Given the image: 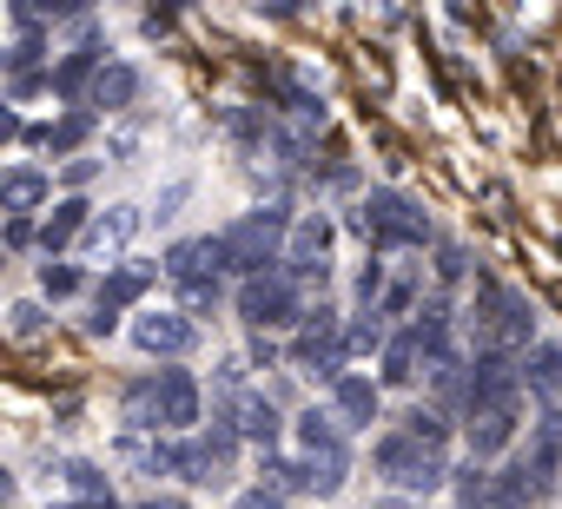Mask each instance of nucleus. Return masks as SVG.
<instances>
[{"instance_id": "obj_1", "label": "nucleus", "mask_w": 562, "mask_h": 509, "mask_svg": "<svg viewBox=\"0 0 562 509\" xmlns=\"http://www.w3.org/2000/svg\"><path fill=\"white\" fill-rule=\"evenodd\" d=\"M470 338H476V358H516V351H529V338H536L529 298L516 285H503V279H483L476 305H470Z\"/></svg>"}, {"instance_id": "obj_2", "label": "nucleus", "mask_w": 562, "mask_h": 509, "mask_svg": "<svg viewBox=\"0 0 562 509\" xmlns=\"http://www.w3.org/2000/svg\"><path fill=\"white\" fill-rule=\"evenodd\" d=\"M285 238H292V212H285V205H258V212L232 218L225 231H212V245H218V272H238V279L271 272V259L285 251Z\"/></svg>"}, {"instance_id": "obj_3", "label": "nucleus", "mask_w": 562, "mask_h": 509, "mask_svg": "<svg viewBox=\"0 0 562 509\" xmlns=\"http://www.w3.org/2000/svg\"><path fill=\"white\" fill-rule=\"evenodd\" d=\"M199 423V377L192 371H153L126 384V430H172L186 437Z\"/></svg>"}, {"instance_id": "obj_4", "label": "nucleus", "mask_w": 562, "mask_h": 509, "mask_svg": "<svg viewBox=\"0 0 562 509\" xmlns=\"http://www.w3.org/2000/svg\"><path fill=\"white\" fill-rule=\"evenodd\" d=\"M299 470H305V489L312 496H338L345 476H351V450H345V423L331 410H305L299 417Z\"/></svg>"}, {"instance_id": "obj_5", "label": "nucleus", "mask_w": 562, "mask_h": 509, "mask_svg": "<svg viewBox=\"0 0 562 509\" xmlns=\"http://www.w3.org/2000/svg\"><path fill=\"white\" fill-rule=\"evenodd\" d=\"M378 476H384L391 489H404V496H430V489L450 483V463H443V450H430V443L391 430V437L378 443Z\"/></svg>"}, {"instance_id": "obj_6", "label": "nucleus", "mask_w": 562, "mask_h": 509, "mask_svg": "<svg viewBox=\"0 0 562 509\" xmlns=\"http://www.w3.org/2000/svg\"><path fill=\"white\" fill-rule=\"evenodd\" d=\"M238 318L251 331H285V325H305V292L292 285V272H258L238 285Z\"/></svg>"}, {"instance_id": "obj_7", "label": "nucleus", "mask_w": 562, "mask_h": 509, "mask_svg": "<svg viewBox=\"0 0 562 509\" xmlns=\"http://www.w3.org/2000/svg\"><path fill=\"white\" fill-rule=\"evenodd\" d=\"M358 231H364L371 245H424V238H430V218H424L404 192H371V199L358 205Z\"/></svg>"}, {"instance_id": "obj_8", "label": "nucleus", "mask_w": 562, "mask_h": 509, "mask_svg": "<svg viewBox=\"0 0 562 509\" xmlns=\"http://www.w3.org/2000/svg\"><path fill=\"white\" fill-rule=\"evenodd\" d=\"M292 251H285V272H292V285L305 292V285H318L325 292V279H331V218L325 212H305L299 225H292V238H285Z\"/></svg>"}, {"instance_id": "obj_9", "label": "nucleus", "mask_w": 562, "mask_h": 509, "mask_svg": "<svg viewBox=\"0 0 562 509\" xmlns=\"http://www.w3.org/2000/svg\"><path fill=\"white\" fill-rule=\"evenodd\" d=\"M153 279H159V265H139V259L113 265V272L100 279V292H93V331H113V325H120V312L146 298V285H153Z\"/></svg>"}, {"instance_id": "obj_10", "label": "nucleus", "mask_w": 562, "mask_h": 509, "mask_svg": "<svg viewBox=\"0 0 562 509\" xmlns=\"http://www.w3.org/2000/svg\"><path fill=\"white\" fill-rule=\"evenodd\" d=\"M516 423H522V397L509 404H476L470 423H463V443H470V463H490L516 443Z\"/></svg>"}, {"instance_id": "obj_11", "label": "nucleus", "mask_w": 562, "mask_h": 509, "mask_svg": "<svg viewBox=\"0 0 562 509\" xmlns=\"http://www.w3.org/2000/svg\"><path fill=\"white\" fill-rule=\"evenodd\" d=\"M516 470L529 476V489H536V496H549V489L562 483V417H555V410H542V417H536L529 450L516 456Z\"/></svg>"}, {"instance_id": "obj_12", "label": "nucleus", "mask_w": 562, "mask_h": 509, "mask_svg": "<svg viewBox=\"0 0 562 509\" xmlns=\"http://www.w3.org/2000/svg\"><path fill=\"white\" fill-rule=\"evenodd\" d=\"M133 344H139L146 358H186V351L199 344V325H192L186 312H139V318H133Z\"/></svg>"}, {"instance_id": "obj_13", "label": "nucleus", "mask_w": 562, "mask_h": 509, "mask_svg": "<svg viewBox=\"0 0 562 509\" xmlns=\"http://www.w3.org/2000/svg\"><path fill=\"white\" fill-rule=\"evenodd\" d=\"M218 423H232L238 443H258V450L278 443V404H271L265 391H232L225 410H218Z\"/></svg>"}, {"instance_id": "obj_14", "label": "nucleus", "mask_w": 562, "mask_h": 509, "mask_svg": "<svg viewBox=\"0 0 562 509\" xmlns=\"http://www.w3.org/2000/svg\"><path fill=\"white\" fill-rule=\"evenodd\" d=\"M331 404H338V423H345V430H364V423H378L384 384H378V377H364V371H345V377L331 384Z\"/></svg>"}, {"instance_id": "obj_15", "label": "nucleus", "mask_w": 562, "mask_h": 509, "mask_svg": "<svg viewBox=\"0 0 562 509\" xmlns=\"http://www.w3.org/2000/svg\"><path fill=\"white\" fill-rule=\"evenodd\" d=\"M166 476H179V483H192V489H212L225 470H218V456L205 450V437H179V443H166Z\"/></svg>"}, {"instance_id": "obj_16", "label": "nucleus", "mask_w": 562, "mask_h": 509, "mask_svg": "<svg viewBox=\"0 0 562 509\" xmlns=\"http://www.w3.org/2000/svg\"><path fill=\"white\" fill-rule=\"evenodd\" d=\"M47 172H34V166H14V172H0V205H8L14 218H27V212H41L47 205Z\"/></svg>"}, {"instance_id": "obj_17", "label": "nucleus", "mask_w": 562, "mask_h": 509, "mask_svg": "<svg viewBox=\"0 0 562 509\" xmlns=\"http://www.w3.org/2000/svg\"><path fill=\"white\" fill-rule=\"evenodd\" d=\"M87 225H93V218H87V199H60V205L41 218V251L54 259V251H67V245H74Z\"/></svg>"}, {"instance_id": "obj_18", "label": "nucleus", "mask_w": 562, "mask_h": 509, "mask_svg": "<svg viewBox=\"0 0 562 509\" xmlns=\"http://www.w3.org/2000/svg\"><path fill=\"white\" fill-rule=\"evenodd\" d=\"M133 100H139V67L113 60V67L93 73V113H120V106H133Z\"/></svg>"}, {"instance_id": "obj_19", "label": "nucleus", "mask_w": 562, "mask_h": 509, "mask_svg": "<svg viewBox=\"0 0 562 509\" xmlns=\"http://www.w3.org/2000/svg\"><path fill=\"white\" fill-rule=\"evenodd\" d=\"M93 120H100L93 106H74V113H60L54 126H27V139H34V146H47V152H74V146L93 133Z\"/></svg>"}, {"instance_id": "obj_20", "label": "nucleus", "mask_w": 562, "mask_h": 509, "mask_svg": "<svg viewBox=\"0 0 562 509\" xmlns=\"http://www.w3.org/2000/svg\"><path fill=\"white\" fill-rule=\"evenodd\" d=\"M522 391L562 397V338H549V344H536V351L522 358Z\"/></svg>"}, {"instance_id": "obj_21", "label": "nucleus", "mask_w": 562, "mask_h": 509, "mask_svg": "<svg viewBox=\"0 0 562 509\" xmlns=\"http://www.w3.org/2000/svg\"><path fill=\"white\" fill-rule=\"evenodd\" d=\"M133 231H139V205H113V212H100V218L87 225V245H93V251H120Z\"/></svg>"}, {"instance_id": "obj_22", "label": "nucleus", "mask_w": 562, "mask_h": 509, "mask_svg": "<svg viewBox=\"0 0 562 509\" xmlns=\"http://www.w3.org/2000/svg\"><path fill=\"white\" fill-rule=\"evenodd\" d=\"M417 371H424V351H417L411 331H397V338L384 344V384H417Z\"/></svg>"}, {"instance_id": "obj_23", "label": "nucleus", "mask_w": 562, "mask_h": 509, "mask_svg": "<svg viewBox=\"0 0 562 509\" xmlns=\"http://www.w3.org/2000/svg\"><path fill=\"white\" fill-rule=\"evenodd\" d=\"M404 437H417V443H430V450L450 456V423H443V410H424V404H417V410L404 417Z\"/></svg>"}, {"instance_id": "obj_24", "label": "nucleus", "mask_w": 562, "mask_h": 509, "mask_svg": "<svg viewBox=\"0 0 562 509\" xmlns=\"http://www.w3.org/2000/svg\"><path fill=\"white\" fill-rule=\"evenodd\" d=\"M67 489L74 502H113V476H100L93 463H67Z\"/></svg>"}, {"instance_id": "obj_25", "label": "nucleus", "mask_w": 562, "mask_h": 509, "mask_svg": "<svg viewBox=\"0 0 562 509\" xmlns=\"http://www.w3.org/2000/svg\"><path fill=\"white\" fill-rule=\"evenodd\" d=\"M93 73H100V60H93V47H80V54H67V60H60V73H54V93H80Z\"/></svg>"}, {"instance_id": "obj_26", "label": "nucleus", "mask_w": 562, "mask_h": 509, "mask_svg": "<svg viewBox=\"0 0 562 509\" xmlns=\"http://www.w3.org/2000/svg\"><path fill=\"white\" fill-rule=\"evenodd\" d=\"M80 285H87L80 265H41V292H47V298H74Z\"/></svg>"}, {"instance_id": "obj_27", "label": "nucleus", "mask_w": 562, "mask_h": 509, "mask_svg": "<svg viewBox=\"0 0 562 509\" xmlns=\"http://www.w3.org/2000/svg\"><path fill=\"white\" fill-rule=\"evenodd\" d=\"M218 292H225L218 279H186V285H179V298H186V312H212V305H218Z\"/></svg>"}, {"instance_id": "obj_28", "label": "nucleus", "mask_w": 562, "mask_h": 509, "mask_svg": "<svg viewBox=\"0 0 562 509\" xmlns=\"http://www.w3.org/2000/svg\"><path fill=\"white\" fill-rule=\"evenodd\" d=\"M8 318H14V331H21V338H34V331H41V325H47V318H41V305H34V298H27V305H14V312H8Z\"/></svg>"}, {"instance_id": "obj_29", "label": "nucleus", "mask_w": 562, "mask_h": 509, "mask_svg": "<svg viewBox=\"0 0 562 509\" xmlns=\"http://www.w3.org/2000/svg\"><path fill=\"white\" fill-rule=\"evenodd\" d=\"M232 509H285V496H271V489H245Z\"/></svg>"}, {"instance_id": "obj_30", "label": "nucleus", "mask_w": 562, "mask_h": 509, "mask_svg": "<svg viewBox=\"0 0 562 509\" xmlns=\"http://www.w3.org/2000/svg\"><path fill=\"white\" fill-rule=\"evenodd\" d=\"M21 133H27V126L14 120V106H8V100H0V146H8V139H21Z\"/></svg>"}, {"instance_id": "obj_31", "label": "nucleus", "mask_w": 562, "mask_h": 509, "mask_svg": "<svg viewBox=\"0 0 562 509\" xmlns=\"http://www.w3.org/2000/svg\"><path fill=\"white\" fill-rule=\"evenodd\" d=\"M133 509H186V502H179V496H139Z\"/></svg>"}, {"instance_id": "obj_32", "label": "nucleus", "mask_w": 562, "mask_h": 509, "mask_svg": "<svg viewBox=\"0 0 562 509\" xmlns=\"http://www.w3.org/2000/svg\"><path fill=\"white\" fill-rule=\"evenodd\" d=\"M8 496H14V476H8V470H0V509H8Z\"/></svg>"}, {"instance_id": "obj_33", "label": "nucleus", "mask_w": 562, "mask_h": 509, "mask_svg": "<svg viewBox=\"0 0 562 509\" xmlns=\"http://www.w3.org/2000/svg\"><path fill=\"white\" fill-rule=\"evenodd\" d=\"M60 509H120V502H60Z\"/></svg>"}, {"instance_id": "obj_34", "label": "nucleus", "mask_w": 562, "mask_h": 509, "mask_svg": "<svg viewBox=\"0 0 562 509\" xmlns=\"http://www.w3.org/2000/svg\"><path fill=\"white\" fill-rule=\"evenodd\" d=\"M0 67H8V54H0Z\"/></svg>"}]
</instances>
